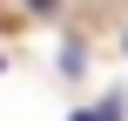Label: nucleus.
Masks as SVG:
<instances>
[{"label":"nucleus","mask_w":128,"mask_h":121,"mask_svg":"<svg viewBox=\"0 0 128 121\" xmlns=\"http://www.w3.org/2000/svg\"><path fill=\"white\" fill-rule=\"evenodd\" d=\"M74 121H115V115H108V108H81Z\"/></svg>","instance_id":"f257e3e1"}]
</instances>
